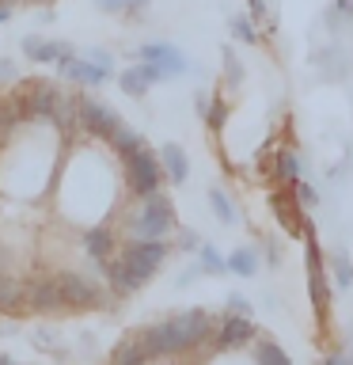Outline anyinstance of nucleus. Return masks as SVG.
Here are the masks:
<instances>
[{
    "label": "nucleus",
    "mask_w": 353,
    "mask_h": 365,
    "mask_svg": "<svg viewBox=\"0 0 353 365\" xmlns=\"http://www.w3.org/2000/svg\"><path fill=\"white\" fill-rule=\"evenodd\" d=\"M57 285L65 293V312H95V308H110V301H118L95 278H88L84 270H73V267L57 270Z\"/></svg>",
    "instance_id": "nucleus-1"
},
{
    "label": "nucleus",
    "mask_w": 353,
    "mask_h": 365,
    "mask_svg": "<svg viewBox=\"0 0 353 365\" xmlns=\"http://www.w3.org/2000/svg\"><path fill=\"white\" fill-rule=\"evenodd\" d=\"M167 251H171L167 236H133L130 244H122V251H114V255L122 259V267L130 270L137 282H148L159 267H164Z\"/></svg>",
    "instance_id": "nucleus-2"
},
{
    "label": "nucleus",
    "mask_w": 353,
    "mask_h": 365,
    "mask_svg": "<svg viewBox=\"0 0 353 365\" xmlns=\"http://www.w3.org/2000/svg\"><path fill=\"white\" fill-rule=\"evenodd\" d=\"M125 225H130L133 236H167L175 228V205H171V198L164 190H152L125 217Z\"/></svg>",
    "instance_id": "nucleus-3"
},
{
    "label": "nucleus",
    "mask_w": 353,
    "mask_h": 365,
    "mask_svg": "<svg viewBox=\"0 0 353 365\" xmlns=\"http://www.w3.org/2000/svg\"><path fill=\"white\" fill-rule=\"evenodd\" d=\"M122 164H125V187H130L133 198H144V194L159 190V182H164V164H159V156L148 145H141L130 156H122Z\"/></svg>",
    "instance_id": "nucleus-4"
},
{
    "label": "nucleus",
    "mask_w": 353,
    "mask_h": 365,
    "mask_svg": "<svg viewBox=\"0 0 353 365\" xmlns=\"http://www.w3.org/2000/svg\"><path fill=\"white\" fill-rule=\"evenodd\" d=\"M137 335H141V346H144L148 358H179V354H190L186 339H182V331L175 324V316L159 319V324L137 331Z\"/></svg>",
    "instance_id": "nucleus-5"
},
{
    "label": "nucleus",
    "mask_w": 353,
    "mask_h": 365,
    "mask_svg": "<svg viewBox=\"0 0 353 365\" xmlns=\"http://www.w3.org/2000/svg\"><path fill=\"white\" fill-rule=\"evenodd\" d=\"M27 312L34 316L65 312V293L57 285V274H34V278H27Z\"/></svg>",
    "instance_id": "nucleus-6"
},
{
    "label": "nucleus",
    "mask_w": 353,
    "mask_h": 365,
    "mask_svg": "<svg viewBox=\"0 0 353 365\" xmlns=\"http://www.w3.org/2000/svg\"><path fill=\"white\" fill-rule=\"evenodd\" d=\"M110 73H114V68L95 65V61H91V57H84V53H68V57H61V61H57V76L68 80V84H76V88H102V84L110 80Z\"/></svg>",
    "instance_id": "nucleus-7"
},
{
    "label": "nucleus",
    "mask_w": 353,
    "mask_h": 365,
    "mask_svg": "<svg viewBox=\"0 0 353 365\" xmlns=\"http://www.w3.org/2000/svg\"><path fill=\"white\" fill-rule=\"evenodd\" d=\"M118 125H122L118 110H110L107 103H99L91 96H80V130H84L88 137H95V141H110Z\"/></svg>",
    "instance_id": "nucleus-8"
},
{
    "label": "nucleus",
    "mask_w": 353,
    "mask_h": 365,
    "mask_svg": "<svg viewBox=\"0 0 353 365\" xmlns=\"http://www.w3.org/2000/svg\"><path fill=\"white\" fill-rule=\"evenodd\" d=\"M137 61H152L159 73H164V80H175L186 73V57H182L179 46H171V42H144V46H137Z\"/></svg>",
    "instance_id": "nucleus-9"
},
{
    "label": "nucleus",
    "mask_w": 353,
    "mask_h": 365,
    "mask_svg": "<svg viewBox=\"0 0 353 365\" xmlns=\"http://www.w3.org/2000/svg\"><path fill=\"white\" fill-rule=\"evenodd\" d=\"M0 316L23 319L27 312V278H19L16 270H0Z\"/></svg>",
    "instance_id": "nucleus-10"
},
{
    "label": "nucleus",
    "mask_w": 353,
    "mask_h": 365,
    "mask_svg": "<svg viewBox=\"0 0 353 365\" xmlns=\"http://www.w3.org/2000/svg\"><path fill=\"white\" fill-rule=\"evenodd\" d=\"M19 50L27 61L34 65H57L61 57L68 53H76V46L73 42H61V38H42V34H27V38L19 42Z\"/></svg>",
    "instance_id": "nucleus-11"
},
{
    "label": "nucleus",
    "mask_w": 353,
    "mask_h": 365,
    "mask_svg": "<svg viewBox=\"0 0 353 365\" xmlns=\"http://www.w3.org/2000/svg\"><path fill=\"white\" fill-rule=\"evenodd\" d=\"M213 335H216V350H239V346H247V342L255 339V324H251L247 316H239V312H228Z\"/></svg>",
    "instance_id": "nucleus-12"
},
{
    "label": "nucleus",
    "mask_w": 353,
    "mask_h": 365,
    "mask_svg": "<svg viewBox=\"0 0 353 365\" xmlns=\"http://www.w3.org/2000/svg\"><path fill=\"white\" fill-rule=\"evenodd\" d=\"M175 324L182 331V339H186V346L190 350H198L201 342H209L213 339V319L205 308H190V312H179L175 316Z\"/></svg>",
    "instance_id": "nucleus-13"
},
{
    "label": "nucleus",
    "mask_w": 353,
    "mask_h": 365,
    "mask_svg": "<svg viewBox=\"0 0 353 365\" xmlns=\"http://www.w3.org/2000/svg\"><path fill=\"white\" fill-rule=\"evenodd\" d=\"M80 247H84V255L91 262H107L114 251H118V240H114V232L107 225H91V228H84V236H80Z\"/></svg>",
    "instance_id": "nucleus-14"
},
{
    "label": "nucleus",
    "mask_w": 353,
    "mask_h": 365,
    "mask_svg": "<svg viewBox=\"0 0 353 365\" xmlns=\"http://www.w3.org/2000/svg\"><path fill=\"white\" fill-rule=\"evenodd\" d=\"M159 164H164V175L175 182V187H182V182L190 179V160L182 153V145H175V141H167L159 148Z\"/></svg>",
    "instance_id": "nucleus-15"
},
{
    "label": "nucleus",
    "mask_w": 353,
    "mask_h": 365,
    "mask_svg": "<svg viewBox=\"0 0 353 365\" xmlns=\"http://www.w3.org/2000/svg\"><path fill=\"white\" fill-rule=\"evenodd\" d=\"M110 361L114 365H141V361H148V354H144V346H141V335H125V339H118V346L110 350Z\"/></svg>",
    "instance_id": "nucleus-16"
},
{
    "label": "nucleus",
    "mask_w": 353,
    "mask_h": 365,
    "mask_svg": "<svg viewBox=\"0 0 353 365\" xmlns=\"http://www.w3.org/2000/svg\"><path fill=\"white\" fill-rule=\"evenodd\" d=\"M118 88H122L130 99H144L152 84H148V76H144L141 65H130V68H122V73H118Z\"/></svg>",
    "instance_id": "nucleus-17"
},
{
    "label": "nucleus",
    "mask_w": 353,
    "mask_h": 365,
    "mask_svg": "<svg viewBox=\"0 0 353 365\" xmlns=\"http://www.w3.org/2000/svg\"><path fill=\"white\" fill-rule=\"evenodd\" d=\"M107 145H110V148H114V153H118V156H130V153H137V148L144 145V137L137 133V130H130V125L122 122L118 130H114V137H110Z\"/></svg>",
    "instance_id": "nucleus-18"
},
{
    "label": "nucleus",
    "mask_w": 353,
    "mask_h": 365,
    "mask_svg": "<svg viewBox=\"0 0 353 365\" xmlns=\"http://www.w3.org/2000/svg\"><path fill=\"white\" fill-rule=\"evenodd\" d=\"M224 262H228V270H232L236 278H251V274L258 270V255H255L251 247H236Z\"/></svg>",
    "instance_id": "nucleus-19"
},
{
    "label": "nucleus",
    "mask_w": 353,
    "mask_h": 365,
    "mask_svg": "<svg viewBox=\"0 0 353 365\" xmlns=\"http://www.w3.org/2000/svg\"><path fill=\"white\" fill-rule=\"evenodd\" d=\"M273 210H278L285 228H293V232L300 228V210H296V202H289V194H273Z\"/></svg>",
    "instance_id": "nucleus-20"
},
{
    "label": "nucleus",
    "mask_w": 353,
    "mask_h": 365,
    "mask_svg": "<svg viewBox=\"0 0 353 365\" xmlns=\"http://www.w3.org/2000/svg\"><path fill=\"white\" fill-rule=\"evenodd\" d=\"M278 179L281 182L300 179V156H296L293 148H281V153H278Z\"/></svg>",
    "instance_id": "nucleus-21"
},
{
    "label": "nucleus",
    "mask_w": 353,
    "mask_h": 365,
    "mask_svg": "<svg viewBox=\"0 0 353 365\" xmlns=\"http://www.w3.org/2000/svg\"><path fill=\"white\" fill-rule=\"evenodd\" d=\"M209 205H213V213H216V221L221 225H236V205L228 202V194L224 190H209Z\"/></svg>",
    "instance_id": "nucleus-22"
},
{
    "label": "nucleus",
    "mask_w": 353,
    "mask_h": 365,
    "mask_svg": "<svg viewBox=\"0 0 353 365\" xmlns=\"http://www.w3.org/2000/svg\"><path fill=\"white\" fill-rule=\"evenodd\" d=\"M198 251H201V270L205 274H224L228 270V262L221 259V251H216L213 244H201Z\"/></svg>",
    "instance_id": "nucleus-23"
},
{
    "label": "nucleus",
    "mask_w": 353,
    "mask_h": 365,
    "mask_svg": "<svg viewBox=\"0 0 353 365\" xmlns=\"http://www.w3.org/2000/svg\"><path fill=\"white\" fill-rule=\"evenodd\" d=\"M232 34L239 42H247V46L258 42V31H255V19H251V16H236L232 19Z\"/></svg>",
    "instance_id": "nucleus-24"
},
{
    "label": "nucleus",
    "mask_w": 353,
    "mask_h": 365,
    "mask_svg": "<svg viewBox=\"0 0 353 365\" xmlns=\"http://www.w3.org/2000/svg\"><path fill=\"white\" fill-rule=\"evenodd\" d=\"M255 358L266 361V365H289V354H285L281 346H273V342H258V346H255Z\"/></svg>",
    "instance_id": "nucleus-25"
},
{
    "label": "nucleus",
    "mask_w": 353,
    "mask_h": 365,
    "mask_svg": "<svg viewBox=\"0 0 353 365\" xmlns=\"http://www.w3.org/2000/svg\"><path fill=\"white\" fill-rule=\"evenodd\" d=\"M31 342H34V346H38V350L61 354V346H57V342H53V331H50V327H34V331H31Z\"/></svg>",
    "instance_id": "nucleus-26"
},
{
    "label": "nucleus",
    "mask_w": 353,
    "mask_h": 365,
    "mask_svg": "<svg viewBox=\"0 0 353 365\" xmlns=\"http://www.w3.org/2000/svg\"><path fill=\"white\" fill-rule=\"evenodd\" d=\"M224 114H228V107L221 99H209V110H205V122H209V130H221L224 125Z\"/></svg>",
    "instance_id": "nucleus-27"
},
{
    "label": "nucleus",
    "mask_w": 353,
    "mask_h": 365,
    "mask_svg": "<svg viewBox=\"0 0 353 365\" xmlns=\"http://www.w3.org/2000/svg\"><path fill=\"white\" fill-rule=\"evenodd\" d=\"M224 76L232 80V84H239L243 80V65H239V57L232 50H224Z\"/></svg>",
    "instance_id": "nucleus-28"
},
{
    "label": "nucleus",
    "mask_w": 353,
    "mask_h": 365,
    "mask_svg": "<svg viewBox=\"0 0 353 365\" xmlns=\"http://www.w3.org/2000/svg\"><path fill=\"white\" fill-rule=\"evenodd\" d=\"M179 247H186V251H198V247H201L198 232H194V228H182V232H179Z\"/></svg>",
    "instance_id": "nucleus-29"
},
{
    "label": "nucleus",
    "mask_w": 353,
    "mask_h": 365,
    "mask_svg": "<svg viewBox=\"0 0 353 365\" xmlns=\"http://www.w3.org/2000/svg\"><path fill=\"white\" fill-rule=\"evenodd\" d=\"M99 11H107V16H122L125 11V0H95Z\"/></svg>",
    "instance_id": "nucleus-30"
},
{
    "label": "nucleus",
    "mask_w": 353,
    "mask_h": 365,
    "mask_svg": "<svg viewBox=\"0 0 353 365\" xmlns=\"http://www.w3.org/2000/svg\"><path fill=\"white\" fill-rule=\"evenodd\" d=\"M228 312H239V316H247V312H251L247 297H239V293H232V297H228Z\"/></svg>",
    "instance_id": "nucleus-31"
},
{
    "label": "nucleus",
    "mask_w": 353,
    "mask_h": 365,
    "mask_svg": "<svg viewBox=\"0 0 353 365\" xmlns=\"http://www.w3.org/2000/svg\"><path fill=\"white\" fill-rule=\"evenodd\" d=\"M84 57H91V61H95V65H107V68H114V57H110L107 50H102V46H95V50H88Z\"/></svg>",
    "instance_id": "nucleus-32"
},
{
    "label": "nucleus",
    "mask_w": 353,
    "mask_h": 365,
    "mask_svg": "<svg viewBox=\"0 0 353 365\" xmlns=\"http://www.w3.org/2000/svg\"><path fill=\"white\" fill-rule=\"evenodd\" d=\"M293 187H296V194H300V202H304V205H315V190L307 187V182H300V179H293Z\"/></svg>",
    "instance_id": "nucleus-33"
},
{
    "label": "nucleus",
    "mask_w": 353,
    "mask_h": 365,
    "mask_svg": "<svg viewBox=\"0 0 353 365\" xmlns=\"http://www.w3.org/2000/svg\"><path fill=\"white\" fill-rule=\"evenodd\" d=\"M16 76H19V73H16V65H11L8 57H0V84H11Z\"/></svg>",
    "instance_id": "nucleus-34"
},
{
    "label": "nucleus",
    "mask_w": 353,
    "mask_h": 365,
    "mask_svg": "<svg viewBox=\"0 0 353 365\" xmlns=\"http://www.w3.org/2000/svg\"><path fill=\"white\" fill-rule=\"evenodd\" d=\"M262 16H266V0H251V19H262Z\"/></svg>",
    "instance_id": "nucleus-35"
},
{
    "label": "nucleus",
    "mask_w": 353,
    "mask_h": 365,
    "mask_svg": "<svg viewBox=\"0 0 353 365\" xmlns=\"http://www.w3.org/2000/svg\"><path fill=\"white\" fill-rule=\"evenodd\" d=\"M194 107H198V114H205V110H209V96H205V91H198V99H194Z\"/></svg>",
    "instance_id": "nucleus-36"
},
{
    "label": "nucleus",
    "mask_w": 353,
    "mask_h": 365,
    "mask_svg": "<svg viewBox=\"0 0 353 365\" xmlns=\"http://www.w3.org/2000/svg\"><path fill=\"white\" fill-rule=\"evenodd\" d=\"M11 11H16V8H8V4H4V8H0V27H4V23L11 19Z\"/></svg>",
    "instance_id": "nucleus-37"
},
{
    "label": "nucleus",
    "mask_w": 353,
    "mask_h": 365,
    "mask_svg": "<svg viewBox=\"0 0 353 365\" xmlns=\"http://www.w3.org/2000/svg\"><path fill=\"white\" fill-rule=\"evenodd\" d=\"M0 365H11V354H0Z\"/></svg>",
    "instance_id": "nucleus-38"
},
{
    "label": "nucleus",
    "mask_w": 353,
    "mask_h": 365,
    "mask_svg": "<svg viewBox=\"0 0 353 365\" xmlns=\"http://www.w3.org/2000/svg\"><path fill=\"white\" fill-rule=\"evenodd\" d=\"M4 4H8V8H16V4H19V0H0V8H4Z\"/></svg>",
    "instance_id": "nucleus-39"
},
{
    "label": "nucleus",
    "mask_w": 353,
    "mask_h": 365,
    "mask_svg": "<svg viewBox=\"0 0 353 365\" xmlns=\"http://www.w3.org/2000/svg\"><path fill=\"white\" fill-rule=\"evenodd\" d=\"M338 4H342V8H346V4H349V0H338Z\"/></svg>",
    "instance_id": "nucleus-40"
},
{
    "label": "nucleus",
    "mask_w": 353,
    "mask_h": 365,
    "mask_svg": "<svg viewBox=\"0 0 353 365\" xmlns=\"http://www.w3.org/2000/svg\"><path fill=\"white\" fill-rule=\"evenodd\" d=\"M0 96H4V91H0Z\"/></svg>",
    "instance_id": "nucleus-41"
}]
</instances>
